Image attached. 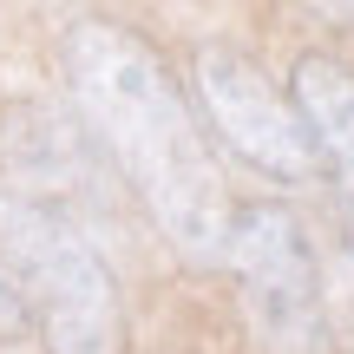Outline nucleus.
I'll return each mask as SVG.
<instances>
[{
	"mask_svg": "<svg viewBox=\"0 0 354 354\" xmlns=\"http://www.w3.org/2000/svg\"><path fill=\"white\" fill-rule=\"evenodd\" d=\"M59 66L73 86V105L99 131L125 184L145 197L158 230L184 256H223L236 203L223 197L210 138L190 118L184 86L151 53V39L125 33L112 20H73L59 39Z\"/></svg>",
	"mask_w": 354,
	"mask_h": 354,
	"instance_id": "f257e3e1",
	"label": "nucleus"
},
{
	"mask_svg": "<svg viewBox=\"0 0 354 354\" xmlns=\"http://www.w3.org/2000/svg\"><path fill=\"white\" fill-rule=\"evenodd\" d=\"M0 276L20 289L46 354H118L125 308L92 236L46 197L0 190Z\"/></svg>",
	"mask_w": 354,
	"mask_h": 354,
	"instance_id": "f03ea898",
	"label": "nucleus"
},
{
	"mask_svg": "<svg viewBox=\"0 0 354 354\" xmlns=\"http://www.w3.org/2000/svg\"><path fill=\"white\" fill-rule=\"evenodd\" d=\"M223 263L269 354H328V302H322L315 250L282 203H243L230 216Z\"/></svg>",
	"mask_w": 354,
	"mask_h": 354,
	"instance_id": "7ed1b4c3",
	"label": "nucleus"
},
{
	"mask_svg": "<svg viewBox=\"0 0 354 354\" xmlns=\"http://www.w3.org/2000/svg\"><path fill=\"white\" fill-rule=\"evenodd\" d=\"M190 79H197V99H203V112H210L216 138H223L243 165H256L263 177H282V184H302V177L322 171V151H315V138H308L295 99L243 46H223V39L197 46Z\"/></svg>",
	"mask_w": 354,
	"mask_h": 354,
	"instance_id": "20e7f679",
	"label": "nucleus"
},
{
	"mask_svg": "<svg viewBox=\"0 0 354 354\" xmlns=\"http://www.w3.org/2000/svg\"><path fill=\"white\" fill-rule=\"evenodd\" d=\"M289 86H295V112L322 151V171L342 190V216L354 230V73L335 53H302Z\"/></svg>",
	"mask_w": 354,
	"mask_h": 354,
	"instance_id": "39448f33",
	"label": "nucleus"
},
{
	"mask_svg": "<svg viewBox=\"0 0 354 354\" xmlns=\"http://www.w3.org/2000/svg\"><path fill=\"white\" fill-rule=\"evenodd\" d=\"M20 335H33V315H26L20 289L0 276V348H7V342H20Z\"/></svg>",
	"mask_w": 354,
	"mask_h": 354,
	"instance_id": "423d86ee",
	"label": "nucleus"
}]
</instances>
